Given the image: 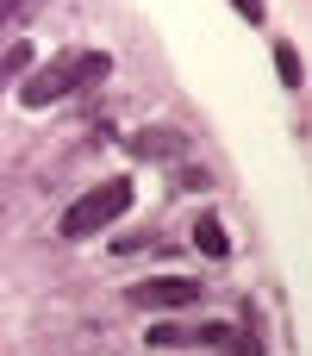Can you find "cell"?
<instances>
[{"mask_svg":"<svg viewBox=\"0 0 312 356\" xmlns=\"http://www.w3.org/2000/svg\"><path fill=\"white\" fill-rule=\"evenodd\" d=\"M106 69H113V56L106 50H63V56H50V63H38L25 81H19V106H56V100H69L75 88H94V81H106Z\"/></svg>","mask_w":312,"mask_h":356,"instance_id":"cell-1","label":"cell"},{"mask_svg":"<svg viewBox=\"0 0 312 356\" xmlns=\"http://www.w3.org/2000/svg\"><path fill=\"white\" fill-rule=\"evenodd\" d=\"M125 207H131V181H125V175H119V181H100L94 194H81V200L63 213V238H75V244H81V238L106 232Z\"/></svg>","mask_w":312,"mask_h":356,"instance_id":"cell-2","label":"cell"},{"mask_svg":"<svg viewBox=\"0 0 312 356\" xmlns=\"http://www.w3.org/2000/svg\"><path fill=\"white\" fill-rule=\"evenodd\" d=\"M125 300L131 307H150V313H188L200 300V282L194 275H156V282H138Z\"/></svg>","mask_w":312,"mask_h":356,"instance_id":"cell-3","label":"cell"},{"mask_svg":"<svg viewBox=\"0 0 312 356\" xmlns=\"http://www.w3.org/2000/svg\"><path fill=\"white\" fill-rule=\"evenodd\" d=\"M175 150H188L181 131H131V156H144V163H163V156H175Z\"/></svg>","mask_w":312,"mask_h":356,"instance_id":"cell-4","label":"cell"},{"mask_svg":"<svg viewBox=\"0 0 312 356\" xmlns=\"http://www.w3.org/2000/svg\"><path fill=\"white\" fill-rule=\"evenodd\" d=\"M194 244H200V257H213V263H225V257H231V238H225L219 213H200V219H194Z\"/></svg>","mask_w":312,"mask_h":356,"instance_id":"cell-5","label":"cell"},{"mask_svg":"<svg viewBox=\"0 0 312 356\" xmlns=\"http://www.w3.org/2000/svg\"><path fill=\"white\" fill-rule=\"evenodd\" d=\"M275 75H281V81H288V88H300V81H306V63H300V50H294V44H288V38H281V44H275Z\"/></svg>","mask_w":312,"mask_h":356,"instance_id":"cell-6","label":"cell"},{"mask_svg":"<svg viewBox=\"0 0 312 356\" xmlns=\"http://www.w3.org/2000/svg\"><path fill=\"white\" fill-rule=\"evenodd\" d=\"M25 63H31V44H19V50H6V63H0V81H6V75H19Z\"/></svg>","mask_w":312,"mask_h":356,"instance_id":"cell-7","label":"cell"},{"mask_svg":"<svg viewBox=\"0 0 312 356\" xmlns=\"http://www.w3.org/2000/svg\"><path fill=\"white\" fill-rule=\"evenodd\" d=\"M231 6H238V13H244L250 25H263V0H231Z\"/></svg>","mask_w":312,"mask_h":356,"instance_id":"cell-8","label":"cell"},{"mask_svg":"<svg viewBox=\"0 0 312 356\" xmlns=\"http://www.w3.org/2000/svg\"><path fill=\"white\" fill-rule=\"evenodd\" d=\"M13 13H19V0H0V25H6V19H13Z\"/></svg>","mask_w":312,"mask_h":356,"instance_id":"cell-9","label":"cell"}]
</instances>
